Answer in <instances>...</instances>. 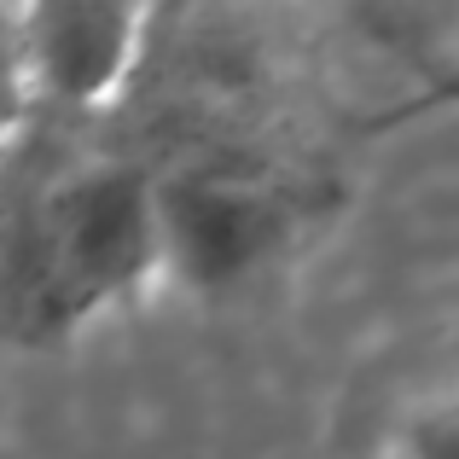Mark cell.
I'll return each mask as SVG.
<instances>
[{
    "label": "cell",
    "mask_w": 459,
    "mask_h": 459,
    "mask_svg": "<svg viewBox=\"0 0 459 459\" xmlns=\"http://www.w3.org/2000/svg\"><path fill=\"white\" fill-rule=\"evenodd\" d=\"M163 273L157 180L117 157L47 175L6 227L0 320L35 343H65L146 303Z\"/></svg>",
    "instance_id": "cell-1"
},
{
    "label": "cell",
    "mask_w": 459,
    "mask_h": 459,
    "mask_svg": "<svg viewBox=\"0 0 459 459\" xmlns=\"http://www.w3.org/2000/svg\"><path fill=\"white\" fill-rule=\"evenodd\" d=\"M35 105L105 111L128 93L152 35V0H18Z\"/></svg>",
    "instance_id": "cell-3"
},
{
    "label": "cell",
    "mask_w": 459,
    "mask_h": 459,
    "mask_svg": "<svg viewBox=\"0 0 459 459\" xmlns=\"http://www.w3.org/2000/svg\"><path fill=\"white\" fill-rule=\"evenodd\" d=\"M30 111H35V88H30V58H23L18 0H0V146L18 134V123Z\"/></svg>",
    "instance_id": "cell-4"
},
{
    "label": "cell",
    "mask_w": 459,
    "mask_h": 459,
    "mask_svg": "<svg viewBox=\"0 0 459 459\" xmlns=\"http://www.w3.org/2000/svg\"><path fill=\"white\" fill-rule=\"evenodd\" d=\"M163 273L186 291L245 285L291 233V204L280 186L238 163H198L157 180Z\"/></svg>",
    "instance_id": "cell-2"
},
{
    "label": "cell",
    "mask_w": 459,
    "mask_h": 459,
    "mask_svg": "<svg viewBox=\"0 0 459 459\" xmlns=\"http://www.w3.org/2000/svg\"><path fill=\"white\" fill-rule=\"evenodd\" d=\"M395 459H459V390L413 407L395 437Z\"/></svg>",
    "instance_id": "cell-5"
}]
</instances>
